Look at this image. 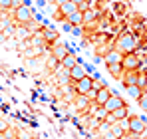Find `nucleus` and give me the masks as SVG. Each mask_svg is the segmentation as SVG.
<instances>
[{"mask_svg":"<svg viewBox=\"0 0 147 139\" xmlns=\"http://www.w3.org/2000/svg\"><path fill=\"white\" fill-rule=\"evenodd\" d=\"M135 46H137V38L133 34H123V36H119V40H117V50L119 52H125V54H131L135 50Z\"/></svg>","mask_w":147,"mask_h":139,"instance_id":"1","label":"nucleus"},{"mask_svg":"<svg viewBox=\"0 0 147 139\" xmlns=\"http://www.w3.org/2000/svg\"><path fill=\"white\" fill-rule=\"evenodd\" d=\"M139 64H141V60H139L137 54H133V52H131V54H123V60H121L123 72H127V70H137Z\"/></svg>","mask_w":147,"mask_h":139,"instance_id":"2","label":"nucleus"},{"mask_svg":"<svg viewBox=\"0 0 147 139\" xmlns=\"http://www.w3.org/2000/svg\"><path fill=\"white\" fill-rule=\"evenodd\" d=\"M92 82H94V78L92 76H84L82 80H78L76 82V86H74V90L78 95H86V93L92 90Z\"/></svg>","mask_w":147,"mask_h":139,"instance_id":"3","label":"nucleus"},{"mask_svg":"<svg viewBox=\"0 0 147 139\" xmlns=\"http://www.w3.org/2000/svg\"><path fill=\"white\" fill-rule=\"evenodd\" d=\"M127 123H129V131L131 133H135V135H143L145 133V121L141 119V117H129L127 119Z\"/></svg>","mask_w":147,"mask_h":139,"instance_id":"4","label":"nucleus"},{"mask_svg":"<svg viewBox=\"0 0 147 139\" xmlns=\"http://www.w3.org/2000/svg\"><path fill=\"white\" fill-rule=\"evenodd\" d=\"M14 18H16V22H20V24H30L32 22V12H30L28 6H16Z\"/></svg>","mask_w":147,"mask_h":139,"instance_id":"5","label":"nucleus"},{"mask_svg":"<svg viewBox=\"0 0 147 139\" xmlns=\"http://www.w3.org/2000/svg\"><path fill=\"white\" fill-rule=\"evenodd\" d=\"M127 117H129V109H127V105H121L115 111L107 113V123H115V121H121V119H127Z\"/></svg>","mask_w":147,"mask_h":139,"instance_id":"6","label":"nucleus"},{"mask_svg":"<svg viewBox=\"0 0 147 139\" xmlns=\"http://www.w3.org/2000/svg\"><path fill=\"white\" fill-rule=\"evenodd\" d=\"M121 105H125V103L121 101V97H119V95H109V99H107L101 107H103V111H105V113H111V111H115V109H117V107H121Z\"/></svg>","mask_w":147,"mask_h":139,"instance_id":"7","label":"nucleus"},{"mask_svg":"<svg viewBox=\"0 0 147 139\" xmlns=\"http://www.w3.org/2000/svg\"><path fill=\"white\" fill-rule=\"evenodd\" d=\"M68 72H70V80H74V82H78V80H82L84 76H88V70H86V66H84L82 62H78V64H76L72 70H68Z\"/></svg>","mask_w":147,"mask_h":139,"instance_id":"8","label":"nucleus"},{"mask_svg":"<svg viewBox=\"0 0 147 139\" xmlns=\"http://www.w3.org/2000/svg\"><path fill=\"white\" fill-rule=\"evenodd\" d=\"M68 54H70V48L66 46V44H56V46L52 48V56H54L56 62H62Z\"/></svg>","mask_w":147,"mask_h":139,"instance_id":"9","label":"nucleus"},{"mask_svg":"<svg viewBox=\"0 0 147 139\" xmlns=\"http://www.w3.org/2000/svg\"><path fill=\"white\" fill-rule=\"evenodd\" d=\"M58 10H60V14H62L64 18H68L70 14H74V12L78 10V4H74L72 0H68V2L60 4V6H58Z\"/></svg>","mask_w":147,"mask_h":139,"instance_id":"10","label":"nucleus"},{"mask_svg":"<svg viewBox=\"0 0 147 139\" xmlns=\"http://www.w3.org/2000/svg\"><path fill=\"white\" fill-rule=\"evenodd\" d=\"M137 78H139V72H137V70H127V72H123V84H125V86H137Z\"/></svg>","mask_w":147,"mask_h":139,"instance_id":"11","label":"nucleus"},{"mask_svg":"<svg viewBox=\"0 0 147 139\" xmlns=\"http://www.w3.org/2000/svg\"><path fill=\"white\" fill-rule=\"evenodd\" d=\"M105 64L109 66V64H121V60H123V54H119V50H111V52H107L105 54Z\"/></svg>","mask_w":147,"mask_h":139,"instance_id":"12","label":"nucleus"},{"mask_svg":"<svg viewBox=\"0 0 147 139\" xmlns=\"http://www.w3.org/2000/svg\"><path fill=\"white\" fill-rule=\"evenodd\" d=\"M109 95H111V92L107 90V88H101V90H98V93H96V97H94V101H96V105H103L107 99H109Z\"/></svg>","mask_w":147,"mask_h":139,"instance_id":"13","label":"nucleus"},{"mask_svg":"<svg viewBox=\"0 0 147 139\" xmlns=\"http://www.w3.org/2000/svg\"><path fill=\"white\" fill-rule=\"evenodd\" d=\"M66 20L70 22V26H82V24H84V12L76 10V12H74V14H70Z\"/></svg>","mask_w":147,"mask_h":139,"instance_id":"14","label":"nucleus"},{"mask_svg":"<svg viewBox=\"0 0 147 139\" xmlns=\"http://www.w3.org/2000/svg\"><path fill=\"white\" fill-rule=\"evenodd\" d=\"M60 64H62V68H64V70H72L74 66L78 64V58L74 56L72 52H70V54H68V56H66V58H64V60L60 62Z\"/></svg>","mask_w":147,"mask_h":139,"instance_id":"15","label":"nucleus"},{"mask_svg":"<svg viewBox=\"0 0 147 139\" xmlns=\"http://www.w3.org/2000/svg\"><path fill=\"white\" fill-rule=\"evenodd\" d=\"M125 92L129 93V97H133V99L141 97V88H137V86H125Z\"/></svg>","mask_w":147,"mask_h":139,"instance_id":"16","label":"nucleus"},{"mask_svg":"<svg viewBox=\"0 0 147 139\" xmlns=\"http://www.w3.org/2000/svg\"><path fill=\"white\" fill-rule=\"evenodd\" d=\"M42 38H44L46 42H54V40L58 38V34H56L52 28H44V30H42Z\"/></svg>","mask_w":147,"mask_h":139,"instance_id":"17","label":"nucleus"},{"mask_svg":"<svg viewBox=\"0 0 147 139\" xmlns=\"http://www.w3.org/2000/svg\"><path fill=\"white\" fill-rule=\"evenodd\" d=\"M107 70H109V74H111L113 78H119V76L123 74L121 64H109V66H107Z\"/></svg>","mask_w":147,"mask_h":139,"instance_id":"18","label":"nucleus"},{"mask_svg":"<svg viewBox=\"0 0 147 139\" xmlns=\"http://www.w3.org/2000/svg\"><path fill=\"white\" fill-rule=\"evenodd\" d=\"M88 103H90V97H88V95H78V103H76V107H78V109L88 107Z\"/></svg>","mask_w":147,"mask_h":139,"instance_id":"19","label":"nucleus"},{"mask_svg":"<svg viewBox=\"0 0 147 139\" xmlns=\"http://www.w3.org/2000/svg\"><path fill=\"white\" fill-rule=\"evenodd\" d=\"M101 88H107V86H105V82H103V80H99V78H94V82H92V90H96V92H98V90H101Z\"/></svg>","mask_w":147,"mask_h":139,"instance_id":"20","label":"nucleus"},{"mask_svg":"<svg viewBox=\"0 0 147 139\" xmlns=\"http://www.w3.org/2000/svg\"><path fill=\"white\" fill-rule=\"evenodd\" d=\"M94 18H96V12L88 8V10L84 12V24H90V22H92V20H94Z\"/></svg>","mask_w":147,"mask_h":139,"instance_id":"21","label":"nucleus"},{"mask_svg":"<svg viewBox=\"0 0 147 139\" xmlns=\"http://www.w3.org/2000/svg\"><path fill=\"white\" fill-rule=\"evenodd\" d=\"M14 6V0H0V10H8Z\"/></svg>","mask_w":147,"mask_h":139,"instance_id":"22","label":"nucleus"},{"mask_svg":"<svg viewBox=\"0 0 147 139\" xmlns=\"http://www.w3.org/2000/svg\"><path fill=\"white\" fill-rule=\"evenodd\" d=\"M137 88H147V78L143 76V74H139V78H137Z\"/></svg>","mask_w":147,"mask_h":139,"instance_id":"23","label":"nucleus"},{"mask_svg":"<svg viewBox=\"0 0 147 139\" xmlns=\"http://www.w3.org/2000/svg\"><path fill=\"white\" fill-rule=\"evenodd\" d=\"M139 105H141V109H145V111H147V97H143V95L139 97Z\"/></svg>","mask_w":147,"mask_h":139,"instance_id":"24","label":"nucleus"},{"mask_svg":"<svg viewBox=\"0 0 147 139\" xmlns=\"http://www.w3.org/2000/svg\"><path fill=\"white\" fill-rule=\"evenodd\" d=\"M111 131H113V133H115L117 137L121 135V127H119V125H113V129H111Z\"/></svg>","mask_w":147,"mask_h":139,"instance_id":"25","label":"nucleus"},{"mask_svg":"<svg viewBox=\"0 0 147 139\" xmlns=\"http://www.w3.org/2000/svg\"><path fill=\"white\" fill-rule=\"evenodd\" d=\"M74 34H76V36H82V28L76 26V28H74Z\"/></svg>","mask_w":147,"mask_h":139,"instance_id":"26","label":"nucleus"},{"mask_svg":"<svg viewBox=\"0 0 147 139\" xmlns=\"http://www.w3.org/2000/svg\"><path fill=\"white\" fill-rule=\"evenodd\" d=\"M74 4H78V6H80V4H84V2H88V0H72Z\"/></svg>","mask_w":147,"mask_h":139,"instance_id":"27","label":"nucleus"},{"mask_svg":"<svg viewBox=\"0 0 147 139\" xmlns=\"http://www.w3.org/2000/svg\"><path fill=\"white\" fill-rule=\"evenodd\" d=\"M64 2H68V0H56V4L60 6V4H64Z\"/></svg>","mask_w":147,"mask_h":139,"instance_id":"28","label":"nucleus"},{"mask_svg":"<svg viewBox=\"0 0 147 139\" xmlns=\"http://www.w3.org/2000/svg\"><path fill=\"white\" fill-rule=\"evenodd\" d=\"M46 2H50V4H56V0H46Z\"/></svg>","mask_w":147,"mask_h":139,"instance_id":"29","label":"nucleus"},{"mask_svg":"<svg viewBox=\"0 0 147 139\" xmlns=\"http://www.w3.org/2000/svg\"><path fill=\"white\" fill-rule=\"evenodd\" d=\"M141 139H147V133H143V135H141Z\"/></svg>","mask_w":147,"mask_h":139,"instance_id":"30","label":"nucleus"}]
</instances>
